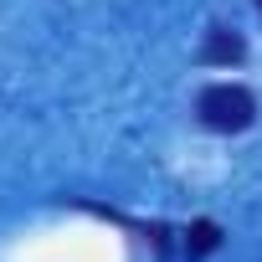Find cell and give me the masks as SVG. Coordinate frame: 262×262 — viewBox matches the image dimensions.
Returning a JSON list of instances; mask_svg holds the SVG:
<instances>
[{
    "mask_svg": "<svg viewBox=\"0 0 262 262\" xmlns=\"http://www.w3.org/2000/svg\"><path fill=\"white\" fill-rule=\"evenodd\" d=\"M195 113H201L206 128H216V134H242V128L257 118V98L247 88H236V82H211L201 93Z\"/></svg>",
    "mask_w": 262,
    "mask_h": 262,
    "instance_id": "6da1fadb",
    "label": "cell"
},
{
    "mask_svg": "<svg viewBox=\"0 0 262 262\" xmlns=\"http://www.w3.org/2000/svg\"><path fill=\"white\" fill-rule=\"evenodd\" d=\"M242 57H247V41H242L236 31H226V26H211V36H206V47H201V62L231 67V62H242Z\"/></svg>",
    "mask_w": 262,
    "mask_h": 262,
    "instance_id": "7a4b0ae2",
    "label": "cell"
},
{
    "mask_svg": "<svg viewBox=\"0 0 262 262\" xmlns=\"http://www.w3.org/2000/svg\"><path fill=\"white\" fill-rule=\"evenodd\" d=\"M216 242H221L216 221H195V226L185 231V247H190V257H206V252H216Z\"/></svg>",
    "mask_w": 262,
    "mask_h": 262,
    "instance_id": "3957f363",
    "label": "cell"
},
{
    "mask_svg": "<svg viewBox=\"0 0 262 262\" xmlns=\"http://www.w3.org/2000/svg\"><path fill=\"white\" fill-rule=\"evenodd\" d=\"M257 11H262V0H257Z\"/></svg>",
    "mask_w": 262,
    "mask_h": 262,
    "instance_id": "277c9868",
    "label": "cell"
}]
</instances>
